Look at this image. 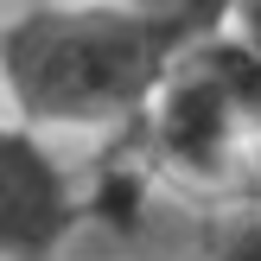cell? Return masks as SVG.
I'll list each match as a JSON object with an SVG mask.
<instances>
[{
  "instance_id": "6da1fadb",
  "label": "cell",
  "mask_w": 261,
  "mask_h": 261,
  "mask_svg": "<svg viewBox=\"0 0 261 261\" xmlns=\"http://www.w3.org/2000/svg\"><path fill=\"white\" fill-rule=\"evenodd\" d=\"M178 51L140 0H25L0 13V102L45 134L115 140Z\"/></svg>"
},
{
  "instance_id": "7a4b0ae2",
  "label": "cell",
  "mask_w": 261,
  "mask_h": 261,
  "mask_svg": "<svg viewBox=\"0 0 261 261\" xmlns=\"http://www.w3.org/2000/svg\"><path fill=\"white\" fill-rule=\"evenodd\" d=\"M127 147L153 166L160 185L198 191V198H236L249 191V121H242L236 96L223 89V76L211 70L198 45H185L166 76L153 83L147 109L121 127Z\"/></svg>"
},
{
  "instance_id": "3957f363",
  "label": "cell",
  "mask_w": 261,
  "mask_h": 261,
  "mask_svg": "<svg viewBox=\"0 0 261 261\" xmlns=\"http://www.w3.org/2000/svg\"><path fill=\"white\" fill-rule=\"evenodd\" d=\"M89 229V178L45 127L0 115V261H58Z\"/></svg>"
},
{
  "instance_id": "277c9868",
  "label": "cell",
  "mask_w": 261,
  "mask_h": 261,
  "mask_svg": "<svg viewBox=\"0 0 261 261\" xmlns=\"http://www.w3.org/2000/svg\"><path fill=\"white\" fill-rule=\"evenodd\" d=\"M127 261H261V204H242V217L229 211V223L198 249L147 242V249H127Z\"/></svg>"
},
{
  "instance_id": "5b68a950",
  "label": "cell",
  "mask_w": 261,
  "mask_h": 261,
  "mask_svg": "<svg viewBox=\"0 0 261 261\" xmlns=\"http://www.w3.org/2000/svg\"><path fill=\"white\" fill-rule=\"evenodd\" d=\"M198 51L211 58V70L223 76V89L236 96V109H242V121H249V134L261 140V51L242 45L236 32H211V38H198Z\"/></svg>"
},
{
  "instance_id": "8992f818",
  "label": "cell",
  "mask_w": 261,
  "mask_h": 261,
  "mask_svg": "<svg viewBox=\"0 0 261 261\" xmlns=\"http://www.w3.org/2000/svg\"><path fill=\"white\" fill-rule=\"evenodd\" d=\"M147 13H160L166 25L178 32V45H198V38L223 32L229 13H236V0H140Z\"/></svg>"
}]
</instances>
